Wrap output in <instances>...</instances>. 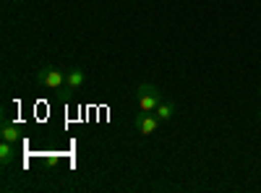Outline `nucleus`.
Instances as JSON below:
<instances>
[{
  "label": "nucleus",
  "mask_w": 261,
  "mask_h": 193,
  "mask_svg": "<svg viewBox=\"0 0 261 193\" xmlns=\"http://www.w3.org/2000/svg\"><path fill=\"white\" fill-rule=\"evenodd\" d=\"M162 97H165V94L160 92V87H154V84H149V81H141L139 89H136L139 110H144V113H154L157 104L162 102Z\"/></svg>",
  "instance_id": "nucleus-1"
},
{
  "label": "nucleus",
  "mask_w": 261,
  "mask_h": 193,
  "mask_svg": "<svg viewBox=\"0 0 261 193\" xmlns=\"http://www.w3.org/2000/svg\"><path fill=\"white\" fill-rule=\"evenodd\" d=\"M37 84L45 89H65V71L58 66H42L37 71Z\"/></svg>",
  "instance_id": "nucleus-2"
},
{
  "label": "nucleus",
  "mask_w": 261,
  "mask_h": 193,
  "mask_svg": "<svg viewBox=\"0 0 261 193\" xmlns=\"http://www.w3.org/2000/svg\"><path fill=\"white\" fill-rule=\"evenodd\" d=\"M134 125H136V131H139L141 136H151V133H157V128L162 125V120H160L154 113H144V110H139L136 118H134Z\"/></svg>",
  "instance_id": "nucleus-3"
},
{
  "label": "nucleus",
  "mask_w": 261,
  "mask_h": 193,
  "mask_svg": "<svg viewBox=\"0 0 261 193\" xmlns=\"http://www.w3.org/2000/svg\"><path fill=\"white\" fill-rule=\"evenodd\" d=\"M84 84H86L84 68H71V71H65V92H79Z\"/></svg>",
  "instance_id": "nucleus-4"
},
{
  "label": "nucleus",
  "mask_w": 261,
  "mask_h": 193,
  "mask_svg": "<svg viewBox=\"0 0 261 193\" xmlns=\"http://www.w3.org/2000/svg\"><path fill=\"white\" fill-rule=\"evenodd\" d=\"M175 113H178V104H175V99H170V97H162V102L157 104V110H154V115L162 123H170L172 118H175Z\"/></svg>",
  "instance_id": "nucleus-5"
},
{
  "label": "nucleus",
  "mask_w": 261,
  "mask_h": 193,
  "mask_svg": "<svg viewBox=\"0 0 261 193\" xmlns=\"http://www.w3.org/2000/svg\"><path fill=\"white\" fill-rule=\"evenodd\" d=\"M0 136H3V141H11V144H18L21 133H18V128L11 125L8 120H3V128H0Z\"/></svg>",
  "instance_id": "nucleus-6"
},
{
  "label": "nucleus",
  "mask_w": 261,
  "mask_h": 193,
  "mask_svg": "<svg viewBox=\"0 0 261 193\" xmlns=\"http://www.w3.org/2000/svg\"><path fill=\"white\" fill-rule=\"evenodd\" d=\"M13 157H16V144L3 141V144H0V162H3V164H11Z\"/></svg>",
  "instance_id": "nucleus-7"
},
{
  "label": "nucleus",
  "mask_w": 261,
  "mask_h": 193,
  "mask_svg": "<svg viewBox=\"0 0 261 193\" xmlns=\"http://www.w3.org/2000/svg\"><path fill=\"white\" fill-rule=\"evenodd\" d=\"M11 3H24V0H11Z\"/></svg>",
  "instance_id": "nucleus-8"
},
{
  "label": "nucleus",
  "mask_w": 261,
  "mask_h": 193,
  "mask_svg": "<svg viewBox=\"0 0 261 193\" xmlns=\"http://www.w3.org/2000/svg\"><path fill=\"white\" fill-rule=\"evenodd\" d=\"M258 97H261V84H258Z\"/></svg>",
  "instance_id": "nucleus-9"
},
{
  "label": "nucleus",
  "mask_w": 261,
  "mask_h": 193,
  "mask_svg": "<svg viewBox=\"0 0 261 193\" xmlns=\"http://www.w3.org/2000/svg\"><path fill=\"white\" fill-rule=\"evenodd\" d=\"M258 123H261V113H258Z\"/></svg>",
  "instance_id": "nucleus-10"
}]
</instances>
